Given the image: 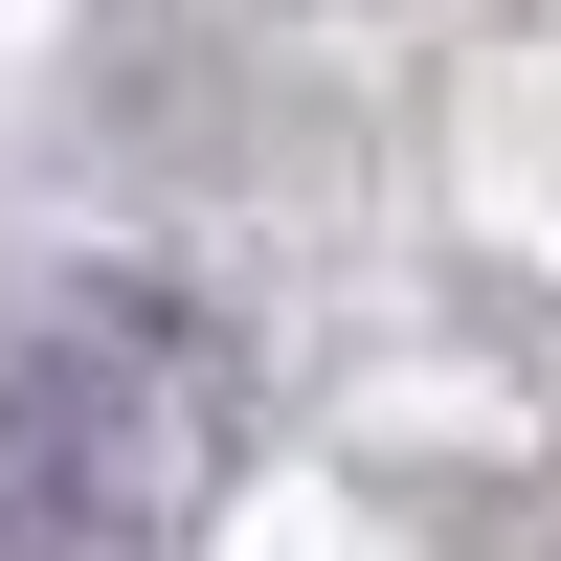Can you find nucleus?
<instances>
[{"instance_id":"nucleus-1","label":"nucleus","mask_w":561,"mask_h":561,"mask_svg":"<svg viewBox=\"0 0 561 561\" xmlns=\"http://www.w3.org/2000/svg\"><path fill=\"white\" fill-rule=\"evenodd\" d=\"M248 449V337L158 270H68L0 337V561H180Z\"/></svg>"}]
</instances>
